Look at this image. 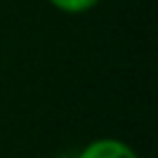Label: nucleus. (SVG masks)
Returning a JSON list of instances; mask_svg holds the SVG:
<instances>
[{
    "label": "nucleus",
    "mask_w": 158,
    "mask_h": 158,
    "mask_svg": "<svg viewBox=\"0 0 158 158\" xmlns=\"http://www.w3.org/2000/svg\"><path fill=\"white\" fill-rule=\"evenodd\" d=\"M56 158H77V156H70V153H63V156H56Z\"/></svg>",
    "instance_id": "7ed1b4c3"
},
{
    "label": "nucleus",
    "mask_w": 158,
    "mask_h": 158,
    "mask_svg": "<svg viewBox=\"0 0 158 158\" xmlns=\"http://www.w3.org/2000/svg\"><path fill=\"white\" fill-rule=\"evenodd\" d=\"M77 158H139V153L130 147L128 142L116 137H98L89 142Z\"/></svg>",
    "instance_id": "f257e3e1"
},
{
    "label": "nucleus",
    "mask_w": 158,
    "mask_h": 158,
    "mask_svg": "<svg viewBox=\"0 0 158 158\" xmlns=\"http://www.w3.org/2000/svg\"><path fill=\"white\" fill-rule=\"evenodd\" d=\"M47 2L63 14H86L93 7H98L102 0H47Z\"/></svg>",
    "instance_id": "f03ea898"
}]
</instances>
